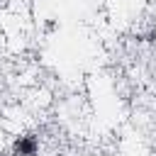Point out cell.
I'll list each match as a JSON object with an SVG mask.
<instances>
[{
    "mask_svg": "<svg viewBox=\"0 0 156 156\" xmlns=\"http://www.w3.org/2000/svg\"><path fill=\"white\" fill-rule=\"evenodd\" d=\"M15 149H17L20 156H34L37 144H34V139H20V141L15 144Z\"/></svg>",
    "mask_w": 156,
    "mask_h": 156,
    "instance_id": "cell-1",
    "label": "cell"
}]
</instances>
